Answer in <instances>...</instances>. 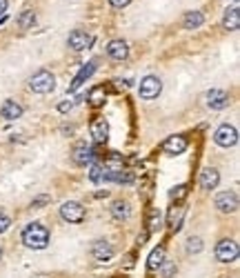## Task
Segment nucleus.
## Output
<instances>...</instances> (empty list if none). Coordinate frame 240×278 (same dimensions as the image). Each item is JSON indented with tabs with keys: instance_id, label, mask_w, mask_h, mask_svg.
<instances>
[{
	"instance_id": "nucleus-8",
	"label": "nucleus",
	"mask_w": 240,
	"mask_h": 278,
	"mask_svg": "<svg viewBox=\"0 0 240 278\" xmlns=\"http://www.w3.org/2000/svg\"><path fill=\"white\" fill-rule=\"evenodd\" d=\"M114 254H116L114 245L107 243V241H96L91 245V256L98 260V263H107V260L114 258Z\"/></svg>"
},
{
	"instance_id": "nucleus-30",
	"label": "nucleus",
	"mask_w": 240,
	"mask_h": 278,
	"mask_svg": "<svg viewBox=\"0 0 240 278\" xmlns=\"http://www.w3.org/2000/svg\"><path fill=\"white\" fill-rule=\"evenodd\" d=\"M129 3H131V0H109V5H111L114 9H125Z\"/></svg>"
},
{
	"instance_id": "nucleus-13",
	"label": "nucleus",
	"mask_w": 240,
	"mask_h": 278,
	"mask_svg": "<svg viewBox=\"0 0 240 278\" xmlns=\"http://www.w3.org/2000/svg\"><path fill=\"white\" fill-rule=\"evenodd\" d=\"M220 182V174L216 167H205L203 171H200V187L203 189H216Z\"/></svg>"
},
{
	"instance_id": "nucleus-14",
	"label": "nucleus",
	"mask_w": 240,
	"mask_h": 278,
	"mask_svg": "<svg viewBox=\"0 0 240 278\" xmlns=\"http://www.w3.org/2000/svg\"><path fill=\"white\" fill-rule=\"evenodd\" d=\"M163 149H165V154H171V156L182 154L187 149V138L185 136H169L163 143Z\"/></svg>"
},
{
	"instance_id": "nucleus-10",
	"label": "nucleus",
	"mask_w": 240,
	"mask_h": 278,
	"mask_svg": "<svg viewBox=\"0 0 240 278\" xmlns=\"http://www.w3.org/2000/svg\"><path fill=\"white\" fill-rule=\"evenodd\" d=\"M207 105L216 111L225 109L229 105V94L225 89H211V91H207Z\"/></svg>"
},
{
	"instance_id": "nucleus-19",
	"label": "nucleus",
	"mask_w": 240,
	"mask_h": 278,
	"mask_svg": "<svg viewBox=\"0 0 240 278\" xmlns=\"http://www.w3.org/2000/svg\"><path fill=\"white\" fill-rule=\"evenodd\" d=\"M93 71H96V63H87V65L80 69V74H78V76L74 78V82H71L69 91H76V89H80V87H82V82H85L87 78L93 74Z\"/></svg>"
},
{
	"instance_id": "nucleus-27",
	"label": "nucleus",
	"mask_w": 240,
	"mask_h": 278,
	"mask_svg": "<svg viewBox=\"0 0 240 278\" xmlns=\"http://www.w3.org/2000/svg\"><path fill=\"white\" fill-rule=\"evenodd\" d=\"M160 267H163V276H165V278H171V276H174V271H176V265H174V263H163Z\"/></svg>"
},
{
	"instance_id": "nucleus-2",
	"label": "nucleus",
	"mask_w": 240,
	"mask_h": 278,
	"mask_svg": "<svg viewBox=\"0 0 240 278\" xmlns=\"http://www.w3.org/2000/svg\"><path fill=\"white\" fill-rule=\"evenodd\" d=\"M29 87H31V91L33 94H52L54 89H56V78L52 71H47V69H40V71H36L31 78H29Z\"/></svg>"
},
{
	"instance_id": "nucleus-32",
	"label": "nucleus",
	"mask_w": 240,
	"mask_h": 278,
	"mask_svg": "<svg viewBox=\"0 0 240 278\" xmlns=\"http://www.w3.org/2000/svg\"><path fill=\"white\" fill-rule=\"evenodd\" d=\"M71 107H74V100H65V103L58 105V111H63V114H65V111H69Z\"/></svg>"
},
{
	"instance_id": "nucleus-18",
	"label": "nucleus",
	"mask_w": 240,
	"mask_h": 278,
	"mask_svg": "<svg viewBox=\"0 0 240 278\" xmlns=\"http://www.w3.org/2000/svg\"><path fill=\"white\" fill-rule=\"evenodd\" d=\"M131 214V207L127 200H114V205H111V216H114L116 220H127Z\"/></svg>"
},
{
	"instance_id": "nucleus-21",
	"label": "nucleus",
	"mask_w": 240,
	"mask_h": 278,
	"mask_svg": "<svg viewBox=\"0 0 240 278\" xmlns=\"http://www.w3.org/2000/svg\"><path fill=\"white\" fill-rule=\"evenodd\" d=\"M165 263V247H156L152 254H149V260H147V269L149 271H156L160 269V265Z\"/></svg>"
},
{
	"instance_id": "nucleus-15",
	"label": "nucleus",
	"mask_w": 240,
	"mask_h": 278,
	"mask_svg": "<svg viewBox=\"0 0 240 278\" xmlns=\"http://www.w3.org/2000/svg\"><path fill=\"white\" fill-rule=\"evenodd\" d=\"M107 56L114 60H125L127 56H129V47H127L125 40H120V38H116V40H111L107 44Z\"/></svg>"
},
{
	"instance_id": "nucleus-34",
	"label": "nucleus",
	"mask_w": 240,
	"mask_h": 278,
	"mask_svg": "<svg viewBox=\"0 0 240 278\" xmlns=\"http://www.w3.org/2000/svg\"><path fill=\"white\" fill-rule=\"evenodd\" d=\"M0 258H3V247H0Z\"/></svg>"
},
{
	"instance_id": "nucleus-33",
	"label": "nucleus",
	"mask_w": 240,
	"mask_h": 278,
	"mask_svg": "<svg viewBox=\"0 0 240 278\" xmlns=\"http://www.w3.org/2000/svg\"><path fill=\"white\" fill-rule=\"evenodd\" d=\"M5 11H7V0H0V16H5Z\"/></svg>"
},
{
	"instance_id": "nucleus-24",
	"label": "nucleus",
	"mask_w": 240,
	"mask_h": 278,
	"mask_svg": "<svg viewBox=\"0 0 240 278\" xmlns=\"http://www.w3.org/2000/svg\"><path fill=\"white\" fill-rule=\"evenodd\" d=\"M89 103H91L93 107H100V105L105 103V87L91 89V94H89Z\"/></svg>"
},
{
	"instance_id": "nucleus-20",
	"label": "nucleus",
	"mask_w": 240,
	"mask_h": 278,
	"mask_svg": "<svg viewBox=\"0 0 240 278\" xmlns=\"http://www.w3.org/2000/svg\"><path fill=\"white\" fill-rule=\"evenodd\" d=\"M203 22H205L203 11H187L185 18H182V27H185V29H198Z\"/></svg>"
},
{
	"instance_id": "nucleus-11",
	"label": "nucleus",
	"mask_w": 240,
	"mask_h": 278,
	"mask_svg": "<svg viewBox=\"0 0 240 278\" xmlns=\"http://www.w3.org/2000/svg\"><path fill=\"white\" fill-rule=\"evenodd\" d=\"M91 136H93V141L96 143H105L109 138V122L103 118V116H96V118L91 120Z\"/></svg>"
},
{
	"instance_id": "nucleus-7",
	"label": "nucleus",
	"mask_w": 240,
	"mask_h": 278,
	"mask_svg": "<svg viewBox=\"0 0 240 278\" xmlns=\"http://www.w3.org/2000/svg\"><path fill=\"white\" fill-rule=\"evenodd\" d=\"M216 207L222 214H233L238 211V194L236 192H220L216 196Z\"/></svg>"
},
{
	"instance_id": "nucleus-1",
	"label": "nucleus",
	"mask_w": 240,
	"mask_h": 278,
	"mask_svg": "<svg viewBox=\"0 0 240 278\" xmlns=\"http://www.w3.org/2000/svg\"><path fill=\"white\" fill-rule=\"evenodd\" d=\"M49 238H52V234L42 222H31L22 229V243L29 249H44L49 245Z\"/></svg>"
},
{
	"instance_id": "nucleus-16",
	"label": "nucleus",
	"mask_w": 240,
	"mask_h": 278,
	"mask_svg": "<svg viewBox=\"0 0 240 278\" xmlns=\"http://www.w3.org/2000/svg\"><path fill=\"white\" fill-rule=\"evenodd\" d=\"M0 116L5 120H16L22 116V105H18L16 100H5L3 107H0Z\"/></svg>"
},
{
	"instance_id": "nucleus-26",
	"label": "nucleus",
	"mask_w": 240,
	"mask_h": 278,
	"mask_svg": "<svg viewBox=\"0 0 240 278\" xmlns=\"http://www.w3.org/2000/svg\"><path fill=\"white\" fill-rule=\"evenodd\" d=\"M187 252L189 254H200V252H203V241H200L198 236H191L187 241Z\"/></svg>"
},
{
	"instance_id": "nucleus-6",
	"label": "nucleus",
	"mask_w": 240,
	"mask_h": 278,
	"mask_svg": "<svg viewBox=\"0 0 240 278\" xmlns=\"http://www.w3.org/2000/svg\"><path fill=\"white\" fill-rule=\"evenodd\" d=\"M60 218L67 220V222H82L85 220V207L76 200H67L60 207Z\"/></svg>"
},
{
	"instance_id": "nucleus-25",
	"label": "nucleus",
	"mask_w": 240,
	"mask_h": 278,
	"mask_svg": "<svg viewBox=\"0 0 240 278\" xmlns=\"http://www.w3.org/2000/svg\"><path fill=\"white\" fill-rule=\"evenodd\" d=\"M89 180L91 182H103L105 180V169L100 165H91V169H89Z\"/></svg>"
},
{
	"instance_id": "nucleus-23",
	"label": "nucleus",
	"mask_w": 240,
	"mask_h": 278,
	"mask_svg": "<svg viewBox=\"0 0 240 278\" xmlns=\"http://www.w3.org/2000/svg\"><path fill=\"white\" fill-rule=\"evenodd\" d=\"M33 25H36V11L25 9V11H22V14L18 16V27H20V29H31Z\"/></svg>"
},
{
	"instance_id": "nucleus-28",
	"label": "nucleus",
	"mask_w": 240,
	"mask_h": 278,
	"mask_svg": "<svg viewBox=\"0 0 240 278\" xmlns=\"http://www.w3.org/2000/svg\"><path fill=\"white\" fill-rule=\"evenodd\" d=\"M9 225H11L9 216H7V214H0V234L7 231V229H9Z\"/></svg>"
},
{
	"instance_id": "nucleus-5",
	"label": "nucleus",
	"mask_w": 240,
	"mask_h": 278,
	"mask_svg": "<svg viewBox=\"0 0 240 278\" xmlns=\"http://www.w3.org/2000/svg\"><path fill=\"white\" fill-rule=\"evenodd\" d=\"M160 91H163V80L158 76H145L140 80V87H138V94H140L142 100L158 98Z\"/></svg>"
},
{
	"instance_id": "nucleus-17",
	"label": "nucleus",
	"mask_w": 240,
	"mask_h": 278,
	"mask_svg": "<svg viewBox=\"0 0 240 278\" xmlns=\"http://www.w3.org/2000/svg\"><path fill=\"white\" fill-rule=\"evenodd\" d=\"M222 27H225L227 31H236L240 27V11L238 7H231L225 11V16H222Z\"/></svg>"
},
{
	"instance_id": "nucleus-9",
	"label": "nucleus",
	"mask_w": 240,
	"mask_h": 278,
	"mask_svg": "<svg viewBox=\"0 0 240 278\" xmlns=\"http://www.w3.org/2000/svg\"><path fill=\"white\" fill-rule=\"evenodd\" d=\"M67 44H69L74 52H85L89 44H91V36L82 29H74L69 33V38H67Z\"/></svg>"
},
{
	"instance_id": "nucleus-22",
	"label": "nucleus",
	"mask_w": 240,
	"mask_h": 278,
	"mask_svg": "<svg viewBox=\"0 0 240 278\" xmlns=\"http://www.w3.org/2000/svg\"><path fill=\"white\" fill-rule=\"evenodd\" d=\"M182 216H185V207H171L169 211V227L171 229H180L182 227Z\"/></svg>"
},
{
	"instance_id": "nucleus-3",
	"label": "nucleus",
	"mask_w": 240,
	"mask_h": 278,
	"mask_svg": "<svg viewBox=\"0 0 240 278\" xmlns=\"http://www.w3.org/2000/svg\"><path fill=\"white\" fill-rule=\"evenodd\" d=\"M214 143L225 149L233 147V145L238 143V129L233 125H229V122H225V125H220L218 129L214 131Z\"/></svg>"
},
{
	"instance_id": "nucleus-12",
	"label": "nucleus",
	"mask_w": 240,
	"mask_h": 278,
	"mask_svg": "<svg viewBox=\"0 0 240 278\" xmlns=\"http://www.w3.org/2000/svg\"><path fill=\"white\" fill-rule=\"evenodd\" d=\"M93 156H96V152H93L91 147H87L85 143H80V145H76L74 152H71V160H74L76 165H87L93 160Z\"/></svg>"
},
{
	"instance_id": "nucleus-31",
	"label": "nucleus",
	"mask_w": 240,
	"mask_h": 278,
	"mask_svg": "<svg viewBox=\"0 0 240 278\" xmlns=\"http://www.w3.org/2000/svg\"><path fill=\"white\" fill-rule=\"evenodd\" d=\"M47 203H49V196H38V198H33L31 207H40V205H47Z\"/></svg>"
},
{
	"instance_id": "nucleus-29",
	"label": "nucleus",
	"mask_w": 240,
	"mask_h": 278,
	"mask_svg": "<svg viewBox=\"0 0 240 278\" xmlns=\"http://www.w3.org/2000/svg\"><path fill=\"white\" fill-rule=\"evenodd\" d=\"M187 194V187L185 185H178V187H174V192H171V198H182Z\"/></svg>"
},
{
	"instance_id": "nucleus-4",
	"label": "nucleus",
	"mask_w": 240,
	"mask_h": 278,
	"mask_svg": "<svg viewBox=\"0 0 240 278\" xmlns=\"http://www.w3.org/2000/svg\"><path fill=\"white\" fill-rule=\"evenodd\" d=\"M240 254V247L236 241H231V238H222L216 245V258L220 260V263H233V260L238 258Z\"/></svg>"
}]
</instances>
